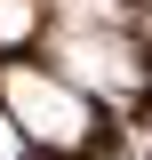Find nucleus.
<instances>
[{"label": "nucleus", "instance_id": "obj_1", "mask_svg": "<svg viewBox=\"0 0 152 160\" xmlns=\"http://www.w3.org/2000/svg\"><path fill=\"white\" fill-rule=\"evenodd\" d=\"M0 104L24 128V144H48V152H88L96 144V96H80L48 64H0Z\"/></svg>", "mask_w": 152, "mask_h": 160}, {"label": "nucleus", "instance_id": "obj_2", "mask_svg": "<svg viewBox=\"0 0 152 160\" xmlns=\"http://www.w3.org/2000/svg\"><path fill=\"white\" fill-rule=\"evenodd\" d=\"M48 72H64L80 88V96H96V104H136L144 96V80H152V64H144V48H136L120 24H104V32H56L48 40Z\"/></svg>", "mask_w": 152, "mask_h": 160}, {"label": "nucleus", "instance_id": "obj_3", "mask_svg": "<svg viewBox=\"0 0 152 160\" xmlns=\"http://www.w3.org/2000/svg\"><path fill=\"white\" fill-rule=\"evenodd\" d=\"M40 8H48V0H0V48H24L32 24H40Z\"/></svg>", "mask_w": 152, "mask_h": 160}, {"label": "nucleus", "instance_id": "obj_4", "mask_svg": "<svg viewBox=\"0 0 152 160\" xmlns=\"http://www.w3.org/2000/svg\"><path fill=\"white\" fill-rule=\"evenodd\" d=\"M0 160H24V128L8 120V104H0Z\"/></svg>", "mask_w": 152, "mask_h": 160}]
</instances>
